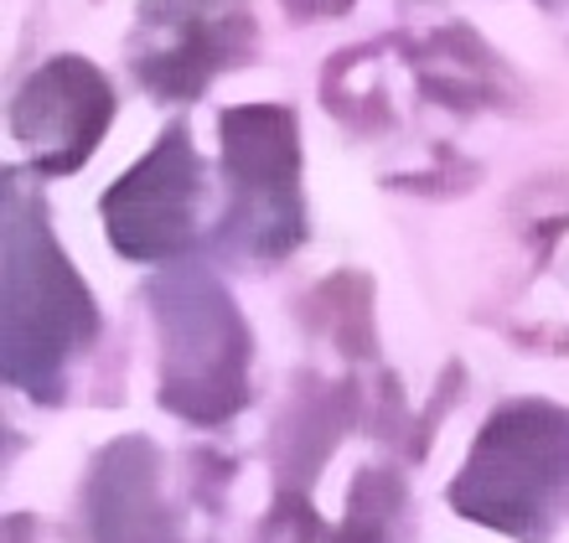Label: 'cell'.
<instances>
[{"instance_id":"7a4b0ae2","label":"cell","mask_w":569,"mask_h":543,"mask_svg":"<svg viewBox=\"0 0 569 543\" xmlns=\"http://www.w3.org/2000/svg\"><path fill=\"white\" fill-rule=\"evenodd\" d=\"M197 171L187 155V135H166L136 177H124L109 192V228L124 254H166L187 239L192 223Z\"/></svg>"},{"instance_id":"6da1fadb","label":"cell","mask_w":569,"mask_h":543,"mask_svg":"<svg viewBox=\"0 0 569 543\" xmlns=\"http://www.w3.org/2000/svg\"><path fill=\"white\" fill-rule=\"evenodd\" d=\"M104 120H109L104 78L73 58L52 62L16 99V135L27 140L52 171H73L93 151V140L104 135Z\"/></svg>"},{"instance_id":"277c9868","label":"cell","mask_w":569,"mask_h":543,"mask_svg":"<svg viewBox=\"0 0 569 543\" xmlns=\"http://www.w3.org/2000/svg\"><path fill=\"white\" fill-rule=\"evenodd\" d=\"M296 11H342L347 0H290Z\"/></svg>"},{"instance_id":"3957f363","label":"cell","mask_w":569,"mask_h":543,"mask_svg":"<svg viewBox=\"0 0 569 543\" xmlns=\"http://www.w3.org/2000/svg\"><path fill=\"white\" fill-rule=\"evenodd\" d=\"M228 177L243 192V208L264 212V239L284 243L296 233V140H290V120L274 109H239L228 114Z\"/></svg>"}]
</instances>
